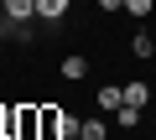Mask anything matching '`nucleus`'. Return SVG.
Returning <instances> with one entry per match:
<instances>
[{"instance_id": "11", "label": "nucleus", "mask_w": 156, "mask_h": 140, "mask_svg": "<svg viewBox=\"0 0 156 140\" xmlns=\"http://www.w3.org/2000/svg\"><path fill=\"white\" fill-rule=\"evenodd\" d=\"M0 21H5V0H0Z\"/></svg>"}, {"instance_id": "2", "label": "nucleus", "mask_w": 156, "mask_h": 140, "mask_svg": "<svg viewBox=\"0 0 156 140\" xmlns=\"http://www.w3.org/2000/svg\"><path fill=\"white\" fill-rule=\"evenodd\" d=\"M68 11H73V0H37V16L42 21H62Z\"/></svg>"}, {"instance_id": "5", "label": "nucleus", "mask_w": 156, "mask_h": 140, "mask_svg": "<svg viewBox=\"0 0 156 140\" xmlns=\"http://www.w3.org/2000/svg\"><path fill=\"white\" fill-rule=\"evenodd\" d=\"M146 99H151V88H146V83H125V104L146 109Z\"/></svg>"}, {"instance_id": "12", "label": "nucleus", "mask_w": 156, "mask_h": 140, "mask_svg": "<svg viewBox=\"0 0 156 140\" xmlns=\"http://www.w3.org/2000/svg\"><path fill=\"white\" fill-rule=\"evenodd\" d=\"M68 140H83V135H68Z\"/></svg>"}, {"instance_id": "10", "label": "nucleus", "mask_w": 156, "mask_h": 140, "mask_svg": "<svg viewBox=\"0 0 156 140\" xmlns=\"http://www.w3.org/2000/svg\"><path fill=\"white\" fill-rule=\"evenodd\" d=\"M5 36H11V26H5V21H0V42H5Z\"/></svg>"}, {"instance_id": "7", "label": "nucleus", "mask_w": 156, "mask_h": 140, "mask_svg": "<svg viewBox=\"0 0 156 140\" xmlns=\"http://www.w3.org/2000/svg\"><path fill=\"white\" fill-rule=\"evenodd\" d=\"M130 52H135V57H156V42H151V36H146V31H140V36H135V42H130Z\"/></svg>"}, {"instance_id": "1", "label": "nucleus", "mask_w": 156, "mask_h": 140, "mask_svg": "<svg viewBox=\"0 0 156 140\" xmlns=\"http://www.w3.org/2000/svg\"><path fill=\"white\" fill-rule=\"evenodd\" d=\"M94 104H99V114H115V109L125 104V88H109V83H104V88L94 94Z\"/></svg>"}, {"instance_id": "6", "label": "nucleus", "mask_w": 156, "mask_h": 140, "mask_svg": "<svg viewBox=\"0 0 156 140\" xmlns=\"http://www.w3.org/2000/svg\"><path fill=\"white\" fill-rule=\"evenodd\" d=\"M78 135H83V140H104L109 130H104V119H83V130H78Z\"/></svg>"}, {"instance_id": "9", "label": "nucleus", "mask_w": 156, "mask_h": 140, "mask_svg": "<svg viewBox=\"0 0 156 140\" xmlns=\"http://www.w3.org/2000/svg\"><path fill=\"white\" fill-rule=\"evenodd\" d=\"M99 11H125V0H99Z\"/></svg>"}, {"instance_id": "3", "label": "nucleus", "mask_w": 156, "mask_h": 140, "mask_svg": "<svg viewBox=\"0 0 156 140\" xmlns=\"http://www.w3.org/2000/svg\"><path fill=\"white\" fill-rule=\"evenodd\" d=\"M62 78H89V57H62Z\"/></svg>"}, {"instance_id": "8", "label": "nucleus", "mask_w": 156, "mask_h": 140, "mask_svg": "<svg viewBox=\"0 0 156 140\" xmlns=\"http://www.w3.org/2000/svg\"><path fill=\"white\" fill-rule=\"evenodd\" d=\"M151 5H156V0H125V11H130V16H146Z\"/></svg>"}, {"instance_id": "4", "label": "nucleus", "mask_w": 156, "mask_h": 140, "mask_svg": "<svg viewBox=\"0 0 156 140\" xmlns=\"http://www.w3.org/2000/svg\"><path fill=\"white\" fill-rule=\"evenodd\" d=\"M115 125H120V130H135V125H140V109H135V104H120V109H115Z\"/></svg>"}]
</instances>
